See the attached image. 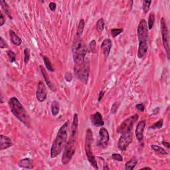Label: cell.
Segmentation results:
<instances>
[{"mask_svg": "<svg viewBox=\"0 0 170 170\" xmlns=\"http://www.w3.org/2000/svg\"><path fill=\"white\" fill-rule=\"evenodd\" d=\"M70 130V122L67 120L62 125L57 132V136L53 142L51 148V157L55 158L64 149L68 139V133Z\"/></svg>", "mask_w": 170, "mask_h": 170, "instance_id": "obj_1", "label": "cell"}, {"mask_svg": "<svg viewBox=\"0 0 170 170\" xmlns=\"http://www.w3.org/2000/svg\"><path fill=\"white\" fill-rule=\"evenodd\" d=\"M9 106L13 115L27 127L30 128L31 121L30 115L16 97H11L9 100Z\"/></svg>", "mask_w": 170, "mask_h": 170, "instance_id": "obj_2", "label": "cell"}, {"mask_svg": "<svg viewBox=\"0 0 170 170\" xmlns=\"http://www.w3.org/2000/svg\"><path fill=\"white\" fill-rule=\"evenodd\" d=\"M137 34L139 40L138 57L142 59L146 54L148 50V29L145 19H141L138 27Z\"/></svg>", "mask_w": 170, "mask_h": 170, "instance_id": "obj_3", "label": "cell"}, {"mask_svg": "<svg viewBox=\"0 0 170 170\" xmlns=\"http://www.w3.org/2000/svg\"><path fill=\"white\" fill-rule=\"evenodd\" d=\"M93 142V134L92 130L88 128L86 131V138H85V146L84 150L86 155L90 164L92 165L94 168L98 169V164L96 160V157L93 155V150H92V144Z\"/></svg>", "mask_w": 170, "mask_h": 170, "instance_id": "obj_4", "label": "cell"}, {"mask_svg": "<svg viewBox=\"0 0 170 170\" xmlns=\"http://www.w3.org/2000/svg\"><path fill=\"white\" fill-rule=\"evenodd\" d=\"M75 138H70V140L67 142L66 145L64 148V151L62 155V164L63 165H66L71 160L72 157H73L75 154Z\"/></svg>", "mask_w": 170, "mask_h": 170, "instance_id": "obj_5", "label": "cell"}, {"mask_svg": "<svg viewBox=\"0 0 170 170\" xmlns=\"http://www.w3.org/2000/svg\"><path fill=\"white\" fill-rule=\"evenodd\" d=\"M89 61L86 60L82 65H75L74 66V73L80 81L84 84H87L89 76Z\"/></svg>", "mask_w": 170, "mask_h": 170, "instance_id": "obj_6", "label": "cell"}, {"mask_svg": "<svg viewBox=\"0 0 170 170\" xmlns=\"http://www.w3.org/2000/svg\"><path fill=\"white\" fill-rule=\"evenodd\" d=\"M138 118H139V116L136 114V115L130 116V117L127 119H126V120L121 124L120 126H119V128L117 130V132L120 133L121 135L124 134V133H126L132 132L133 126L134 124V123L138 120Z\"/></svg>", "mask_w": 170, "mask_h": 170, "instance_id": "obj_7", "label": "cell"}, {"mask_svg": "<svg viewBox=\"0 0 170 170\" xmlns=\"http://www.w3.org/2000/svg\"><path fill=\"white\" fill-rule=\"evenodd\" d=\"M161 33L162 37V42L164 47L167 53V57L169 59V35L167 29L166 21L165 18H162L161 19Z\"/></svg>", "mask_w": 170, "mask_h": 170, "instance_id": "obj_8", "label": "cell"}, {"mask_svg": "<svg viewBox=\"0 0 170 170\" xmlns=\"http://www.w3.org/2000/svg\"><path fill=\"white\" fill-rule=\"evenodd\" d=\"M87 48L86 44L81 38L77 37L75 39L73 44H72V54L79 55V54H86Z\"/></svg>", "mask_w": 170, "mask_h": 170, "instance_id": "obj_9", "label": "cell"}, {"mask_svg": "<svg viewBox=\"0 0 170 170\" xmlns=\"http://www.w3.org/2000/svg\"><path fill=\"white\" fill-rule=\"evenodd\" d=\"M132 142V132L122 134L118 142V148L120 151H124Z\"/></svg>", "mask_w": 170, "mask_h": 170, "instance_id": "obj_10", "label": "cell"}, {"mask_svg": "<svg viewBox=\"0 0 170 170\" xmlns=\"http://www.w3.org/2000/svg\"><path fill=\"white\" fill-rule=\"evenodd\" d=\"M47 89H46L45 85L42 81H40L39 82L38 85V89L36 93V97L39 102L42 103L44 102L45 99L47 98Z\"/></svg>", "mask_w": 170, "mask_h": 170, "instance_id": "obj_11", "label": "cell"}, {"mask_svg": "<svg viewBox=\"0 0 170 170\" xmlns=\"http://www.w3.org/2000/svg\"><path fill=\"white\" fill-rule=\"evenodd\" d=\"M110 136L108 130L104 128H101L99 130V140L98 142V145L100 146L105 147L108 145Z\"/></svg>", "mask_w": 170, "mask_h": 170, "instance_id": "obj_12", "label": "cell"}, {"mask_svg": "<svg viewBox=\"0 0 170 170\" xmlns=\"http://www.w3.org/2000/svg\"><path fill=\"white\" fill-rule=\"evenodd\" d=\"M145 124H146V121L145 120L140 121V122H138V125L136 126L135 131V134L136 138L138 141H142L143 138H144V132L145 127Z\"/></svg>", "mask_w": 170, "mask_h": 170, "instance_id": "obj_13", "label": "cell"}, {"mask_svg": "<svg viewBox=\"0 0 170 170\" xmlns=\"http://www.w3.org/2000/svg\"><path fill=\"white\" fill-rule=\"evenodd\" d=\"M111 48H112L111 40L109 39H104L103 41V43H102L101 49L103 51V53L105 59H107L109 54H110Z\"/></svg>", "mask_w": 170, "mask_h": 170, "instance_id": "obj_14", "label": "cell"}, {"mask_svg": "<svg viewBox=\"0 0 170 170\" xmlns=\"http://www.w3.org/2000/svg\"><path fill=\"white\" fill-rule=\"evenodd\" d=\"M0 141H1V142H0V144H0V150H1L8 149V148L13 145V143H12L11 138L6 136H0Z\"/></svg>", "mask_w": 170, "mask_h": 170, "instance_id": "obj_15", "label": "cell"}, {"mask_svg": "<svg viewBox=\"0 0 170 170\" xmlns=\"http://www.w3.org/2000/svg\"><path fill=\"white\" fill-rule=\"evenodd\" d=\"M40 68V70H41V74H42L43 77V79H44L45 81L46 82V84L48 85V88H49L52 91H56V88L55 87L54 85H53L51 82L50 81V79H49V77L48 76V74L47 73V71H46V70L45 69V68L43 67L42 65H40L39 66Z\"/></svg>", "mask_w": 170, "mask_h": 170, "instance_id": "obj_16", "label": "cell"}, {"mask_svg": "<svg viewBox=\"0 0 170 170\" xmlns=\"http://www.w3.org/2000/svg\"><path fill=\"white\" fill-rule=\"evenodd\" d=\"M92 123L95 126H98V127H101L103 126L104 123L103 119V116H102L101 114H100L98 112H97L92 117Z\"/></svg>", "mask_w": 170, "mask_h": 170, "instance_id": "obj_17", "label": "cell"}, {"mask_svg": "<svg viewBox=\"0 0 170 170\" xmlns=\"http://www.w3.org/2000/svg\"><path fill=\"white\" fill-rule=\"evenodd\" d=\"M18 166L25 169H33V164L30 158H24L21 159L18 163Z\"/></svg>", "mask_w": 170, "mask_h": 170, "instance_id": "obj_18", "label": "cell"}, {"mask_svg": "<svg viewBox=\"0 0 170 170\" xmlns=\"http://www.w3.org/2000/svg\"><path fill=\"white\" fill-rule=\"evenodd\" d=\"M78 126H79V117H78L77 114H74L73 117V122H72L71 126V136H70V137L76 138Z\"/></svg>", "mask_w": 170, "mask_h": 170, "instance_id": "obj_19", "label": "cell"}, {"mask_svg": "<svg viewBox=\"0 0 170 170\" xmlns=\"http://www.w3.org/2000/svg\"><path fill=\"white\" fill-rule=\"evenodd\" d=\"M9 36H10V39L12 43L15 45L19 46L22 43L21 39L13 30H9Z\"/></svg>", "mask_w": 170, "mask_h": 170, "instance_id": "obj_20", "label": "cell"}, {"mask_svg": "<svg viewBox=\"0 0 170 170\" xmlns=\"http://www.w3.org/2000/svg\"><path fill=\"white\" fill-rule=\"evenodd\" d=\"M138 164V159L136 157H133L132 159L126 162L125 164V169L126 170H132L135 168Z\"/></svg>", "mask_w": 170, "mask_h": 170, "instance_id": "obj_21", "label": "cell"}, {"mask_svg": "<svg viewBox=\"0 0 170 170\" xmlns=\"http://www.w3.org/2000/svg\"><path fill=\"white\" fill-rule=\"evenodd\" d=\"M0 5H1V8L4 11L5 13H6V15L9 17V18L11 19H13V18H12V15L11 14V11H10V9H9V6H8V4H7V2L6 1H4V0H1V1H0Z\"/></svg>", "mask_w": 170, "mask_h": 170, "instance_id": "obj_22", "label": "cell"}, {"mask_svg": "<svg viewBox=\"0 0 170 170\" xmlns=\"http://www.w3.org/2000/svg\"><path fill=\"white\" fill-rule=\"evenodd\" d=\"M84 26H85V21L83 19H82L80 20L79 26H78V28H77V37L81 38V35H82V33H83Z\"/></svg>", "mask_w": 170, "mask_h": 170, "instance_id": "obj_23", "label": "cell"}, {"mask_svg": "<svg viewBox=\"0 0 170 170\" xmlns=\"http://www.w3.org/2000/svg\"><path fill=\"white\" fill-rule=\"evenodd\" d=\"M59 103L57 100H54L51 104V112L53 116H56L59 112Z\"/></svg>", "mask_w": 170, "mask_h": 170, "instance_id": "obj_24", "label": "cell"}, {"mask_svg": "<svg viewBox=\"0 0 170 170\" xmlns=\"http://www.w3.org/2000/svg\"><path fill=\"white\" fill-rule=\"evenodd\" d=\"M41 55V57H42V58H43V61H44L45 67L48 69V70H49V71H51V72H54V70H55L54 68L53 67L51 63L50 60L48 59V58L46 57V56L42 55Z\"/></svg>", "mask_w": 170, "mask_h": 170, "instance_id": "obj_25", "label": "cell"}, {"mask_svg": "<svg viewBox=\"0 0 170 170\" xmlns=\"http://www.w3.org/2000/svg\"><path fill=\"white\" fill-rule=\"evenodd\" d=\"M155 23V15L154 13H150L148 18V30H151L153 28Z\"/></svg>", "mask_w": 170, "mask_h": 170, "instance_id": "obj_26", "label": "cell"}, {"mask_svg": "<svg viewBox=\"0 0 170 170\" xmlns=\"http://www.w3.org/2000/svg\"><path fill=\"white\" fill-rule=\"evenodd\" d=\"M151 148L152 149L154 150V151L156 152L157 153H158L159 154H162V155H167V152L165 150L164 148L158 146V145H151Z\"/></svg>", "mask_w": 170, "mask_h": 170, "instance_id": "obj_27", "label": "cell"}, {"mask_svg": "<svg viewBox=\"0 0 170 170\" xmlns=\"http://www.w3.org/2000/svg\"><path fill=\"white\" fill-rule=\"evenodd\" d=\"M104 28V20L103 19H99L96 23V30L98 32H103Z\"/></svg>", "mask_w": 170, "mask_h": 170, "instance_id": "obj_28", "label": "cell"}, {"mask_svg": "<svg viewBox=\"0 0 170 170\" xmlns=\"http://www.w3.org/2000/svg\"><path fill=\"white\" fill-rule=\"evenodd\" d=\"M7 54H8V56L9 57V62L13 63L16 60V57H15V53L13 51H12L11 50H9L7 51Z\"/></svg>", "mask_w": 170, "mask_h": 170, "instance_id": "obj_29", "label": "cell"}, {"mask_svg": "<svg viewBox=\"0 0 170 170\" xmlns=\"http://www.w3.org/2000/svg\"><path fill=\"white\" fill-rule=\"evenodd\" d=\"M152 4V1H143V11L145 13H147L148 11H149L150 8V5Z\"/></svg>", "mask_w": 170, "mask_h": 170, "instance_id": "obj_30", "label": "cell"}, {"mask_svg": "<svg viewBox=\"0 0 170 170\" xmlns=\"http://www.w3.org/2000/svg\"><path fill=\"white\" fill-rule=\"evenodd\" d=\"M124 30L122 28L120 29H112L111 30V35L112 36L113 38H115L116 37H117L118 35H120V34L122 33L123 32Z\"/></svg>", "mask_w": 170, "mask_h": 170, "instance_id": "obj_31", "label": "cell"}, {"mask_svg": "<svg viewBox=\"0 0 170 170\" xmlns=\"http://www.w3.org/2000/svg\"><path fill=\"white\" fill-rule=\"evenodd\" d=\"M30 51H29L28 48H25L24 50V63L25 64L27 65L28 63V62L30 61Z\"/></svg>", "mask_w": 170, "mask_h": 170, "instance_id": "obj_32", "label": "cell"}, {"mask_svg": "<svg viewBox=\"0 0 170 170\" xmlns=\"http://www.w3.org/2000/svg\"><path fill=\"white\" fill-rule=\"evenodd\" d=\"M163 126V120L162 119H160L159 120L157 121V122L154 124V125H152L150 128L151 129H160L162 128Z\"/></svg>", "mask_w": 170, "mask_h": 170, "instance_id": "obj_33", "label": "cell"}, {"mask_svg": "<svg viewBox=\"0 0 170 170\" xmlns=\"http://www.w3.org/2000/svg\"><path fill=\"white\" fill-rule=\"evenodd\" d=\"M119 106H120V103H119L118 102H115V103L112 104V106L111 113L114 114V115L116 114L119 108Z\"/></svg>", "mask_w": 170, "mask_h": 170, "instance_id": "obj_34", "label": "cell"}, {"mask_svg": "<svg viewBox=\"0 0 170 170\" xmlns=\"http://www.w3.org/2000/svg\"><path fill=\"white\" fill-rule=\"evenodd\" d=\"M112 157L114 160L118 162H122L123 161V157L122 155H120V154H116V153H114V154L112 155Z\"/></svg>", "mask_w": 170, "mask_h": 170, "instance_id": "obj_35", "label": "cell"}, {"mask_svg": "<svg viewBox=\"0 0 170 170\" xmlns=\"http://www.w3.org/2000/svg\"><path fill=\"white\" fill-rule=\"evenodd\" d=\"M65 81L68 82H71L72 79V76L71 73H70V72H67L65 74Z\"/></svg>", "mask_w": 170, "mask_h": 170, "instance_id": "obj_36", "label": "cell"}, {"mask_svg": "<svg viewBox=\"0 0 170 170\" xmlns=\"http://www.w3.org/2000/svg\"><path fill=\"white\" fill-rule=\"evenodd\" d=\"M0 47H1V48H5L8 47V45H7L6 41L2 37H0Z\"/></svg>", "mask_w": 170, "mask_h": 170, "instance_id": "obj_37", "label": "cell"}, {"mask_svg": "<svg viewBox=\"0 0 170 170\" xmlns=\"http://www.w3.org/2000/svg\"><path fill=\"white\" fill-rule=\"evenodd\" d=\"M95 47H96V41L93 40L91 43H90V44H89L90 51H91V52H93Z\"/></svg>", "mask_w": 170, "mask_h": 170, "instance_id": "obj_38", "label": "cell"}, {"mask_svg": "<svg viewBox=\"0 0 170 170\" xmlns=\"http://www.w3.org/2000/svg\"><path fill=\"white\" fill-rule=\"evenodd\" d=\"M136 108L138 110H139L140 112H144L145 110V106L143 104H138L136 105Z\"/></svg>", "mask_w": 170, "mask_h": 170, "instance_id": "obj_39", "label": "cell"}, {"mask_svg": "<svg viewBox=\"0 0 170 170\" xmlns=\"http://www.w3.org/2000/svg\"><path fill=\"white\" fill-rule=\"evenodd\" d=\"M5 23H6V19L4 18L3 13L1 12V13H0V27L3 26Z\"/></svg>", "mask_w": 170, "mask_h": 170, "instance_id": "obj_40", "label": "cell"}, {"mask_svg": "<svg viewBox=\"0 0 170 170\" xmlns=\"http://www.w3.org/2000/svg\"><path fill=\"white\" fill-rule=\"evenodd\" d=\"M56 7H57V6H56V4L55 3V2H51V3L48 4V8H49V9L52 11H55Z\"/></svg>", "mask_w": 170, "mask_h": 170, "instance_id": "obj_41", "label": "cell"}, {"mask_svg": "<svg viewBox=\"0 0 170 170\" xmlns=\"http://www.w3.org/2000/svg\"><path fill=\"white\" fill-rule=\"evenodd\" d=\"M104 93H105V91H101L100 92V94H99V96H98V102H100V100H102V98H103V96L104 95Z\"/></svg>", "mask_w": 170, "mask_h": 170, "instance_id": "obj_42", "label": "cell"}, {"mask_svg": "<svg viewBox=\"0 0 170 170\" xmlns=\"http://www.w3.org/2000/svg\"><path fill=\"white\" fill-rule=\"evenodd\" d=\"M162 144L164 145L165 147H166L167 148H169V142H166V141H163V142H162Z\"/></svg>", "mask_w": 170, "mask_h": 170, "instance_id": "obj_43", "label": "cell"}, {"mask_svg": "<svg viewBox=\"0 0 170 170\" xmlns=\"http://www.w3.org/2000/svg\"><path fill=\"white\" fill-rule=\"evenodd\" d=\"M103 169L104 170H108L109 169V167L108 166L107 164H106L105 162H104V167H103Z\"/></svg>", "mask_w": 170, "mask_h": 170, "instance_id": "obj_44", "label": "cell"}, {"mask_svg": "<svg viewBox=\"0 0 170 170\" xmlns=\"http://www.w3.org/2000/svg\"><path fill=\"white\" fill-rule=\"evenodd\" d=\"M159 111V108H156L154 110V112H153V115H157L158 113V112Z\"/></svg>", "mask_w": 170, "mask_h": 170, "instance_id": "obj_45", "label": "cell"}, {"mask_svg": "<svg viewBox=\"0 0 170 170\" xmlns=\"http://www.w3.org/2000/svg\"><path fill=\"white\" fill-rule=\"evenodd\" d=\"M152 169L151 167H144V168H142L141 169Z\"/></svg>", "mask_w": 170, "mask_h": 170, "instance_id": "obj_46", "label": "cell"}]
</instances>
